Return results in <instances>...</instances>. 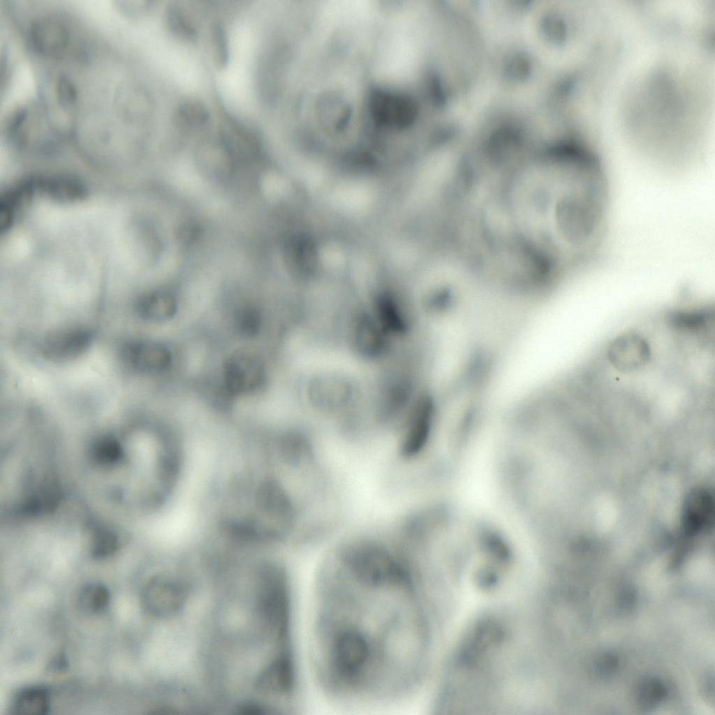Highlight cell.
<instances>
[{
    "label": "cell",
    "mask_w": 715,
    "mask_h": 715,
    "mask_svg": "<svg viewBox=\"0 0 715 715\" xmlns=\"http://www.w3.org/2000/svg\"><path fill=\"white\" fill-rule=\"evenodd\" d=\"M324 680L344 694L390 695L413 676L425 637L408 573L388 550L364 545L325 570L318 607Z\"/></svg>",
    "instance_id": "6da1fadb"
},
{
    "label": "cell",
    "mask_w": 715,
    "mask_h": 715,
    "mask_svg": "<svg viewBox=\"0 0 715 715\" xmlns=\"http://www.w3.org/2000/svg\"><path fill=\"white\" fill-rule=\"evenodd\" d=\"M43 107L28 103L11 112L5 126L6 136L20 147H52L60 131Z\"/></svg>",
    "instance_id": "7a4b0ae2"
},
{
    "label": "cell",
    "mask_w": 715,
    "mask_h": 715,
    "mask_svg": "<svg viewBox=\"0 0 715 715\" xmlns=\"http://www.w3.org/2000/svg\"><path fill=\"white\" fill-rule=\"evenodd\" d=\"M71 26L62 16L42 14L31 22L28 41L38 56L50 59H62L71 55L74 42Z\"/></svg>",
    "instance_id": "3957f363"
},
{
    "label": "cell",
    "mask_w": 715,
    "mask_h": 715,
    "mask_svg": "<svg viewBox=\"0 0 715 715\" xmlns=\"http://www.w3.org/2000/svg\"><path fill=\"white\" fill-rule=\"evenodd\" d=\"M226 390L233 395H244L258 390L265 382L263 363L253 355L237 352L230 355L223 367Z\"/></svg>",
    "instance_id": "277c9868"
},
{
    "label": "cell",
    "mask_w": 715,
    "mask_h": 715,
    "mask_svg": "<svg viewBox=\"0 0 715 715\" xmlns=\"http://www.w3.org/2000/svg\"><path fill=\"white\" fill-rule=\"evenodd\" d=\"M186 598V591L182 584L163 577L150 580L142 594L146 610L158 617H169L179 613Z\"/></svg>",
    "instance_id": "5b68a950"
},
{
    "label": "cell",
    "mask_w": 715,
    "mask_h": 715,
    "mask_svg": "<svg viewBox=\"0 0 715 715\" xmlns=\"http://www.w3.org/2000/svg\"><path fill=\"white\" fill-rule=\"evenodd\" d=\"M434 404L431 397L423 395L410 415L400 443V454L405 458L417 455L429 436L434 418Z\"/></svg>",
    "instance_id": "8992f818"
},
{
    "label": "cell",
    "mask_w": 715,
    "mask_h": 715,
    "mask_svg": "<svg viewBox=\"0 0 715 715\" xmlns=\"http://www.w3.org/2000/svg\"><path fill=\"white\" fill-rule=\"evenodd\" d=\"M121 354L129 368L141 373H161L168 369L172 362L169 349L154 342H128L122 347Z\"/></svg>",
    "instance_id": "52a82bcc"
},
{
    "label": "cell",
    "mask_w": 715,
    "mask_h": 715,
    "mask_svg": "<svg viewBox=\"0 0 715 715\" xmlns=\"http://www.w3.org/2000/svg\"><path fill=\"white\" fill-rule=\"evenodd\" d=\"M93 340L91 332L83 327H71L55 332L42 344L44 356L53 361H66L84 353Z\"/></svg>",
    "instance_id": "ba28073f"
},
{
    "label": "cell",
    "mask_w": 715,
    "mask_h": 715,
    "mask_svg": "<svg viewBox=\"0 0 715 715\" xmlns=\"http://www.w3.org/2000/svg\"><path fill=\"white\" fill-rule=\"evenodd\" d=\"M713 510V499L707 491H693L687 497L683 510L682 522L686 533L693 535L707 527Z\"/></svg>",
    "instance_id": "9c48e42d"
},
{
    "label": "cell",
    "mask_w": 715,
    "mask_h": 715,
    "mask_svg": "<svg viewBox=\"0 0 715 715\" xmlns=\"http://www.w3.org/2000/svg\"><path fill=\"white\" fill-rule=\"evenodd\" d=\"M139 316L147 320L159 322L171 318L177 311L174 296L164 291H156L142 296L136 305Z\"/></svg>",
    "instance_id": "30bf717a"
},
{
    "label": "cell",
    "mask_w": 715,
    "mask_h": 715,
    "mask_svg": "<svg viewBox=\"0 0 715 715\" xmlns=\"http://www.w3.org/2000/svg\"><path fill=\"white\" fill-rule=\"evenodd\" d=\"M50 709V694L40 686H30L18 690L11 701L13 713L23 715H42Z\"/></svg>",
    "instance_id": "8fae6325"
},
{
    "label": "cell",
    "mask_w": 715,
    "mask_h": 715,
    "mask_svg": "<svg viewBox=\"0 0 715 715\" xmlns=\"http://www.w3.org/2000/svg\"><path fill=\"white\" fill-rule=\"evenodd\" d=\"M168 28L179 39L193 41L197 37V29L189 14L177 4L170 6L165 14Z\"/></svg>",
    "instance_id": "7c38bea8"
},
{
    "label": "cell",
    "mask_w": 715,
    "mask_h": 715,
    "mask_svg": "<svg viewBox=\"0 0 715 715\" xmlns=\"http://www.w3.org/2000/svg\"><path fill=\"white\" fill-rule=\"evenodd\" d=\"M108 589L103 584L91 582L85 584L78 595L80 609L86 613L96 614L103 611L110 602Z\"/></svg>",
    "instance_id": "4fadbf2b"
},
{
    "label": "cell",
    "mask_w": 715,
    "mask_h": 715,
    "mask_svg": "<svg viewBox=\"0 0 715 715\" xmlns=\"http://www.w3.org/2000/svg\"><path fill=\"white\" fill-rule=\"evenodd\" d=\"M50 95L53 96L55 107L63 113L73 110L79 98L78 91L73 80L66 74H60L53 82Z\"/></svg>",
    "instance_id": "5bb4252c"
},
{
    "label": "cell",
    "mask_w": 715,
    "mask_h": 715,
    "mask_svg": "<svg viewBox=\"0 0 715 715\" xmlns=\"http://www.w3.org/2000/svg\"><path fill=\"white\" fill-rule=\"evenodd\" d=\"M665 684L658 678L648 677L638 685L635 692L637 705L645 710L652 709L666 697Z\"/></svg>",
    "instance_id": "9a60e30c"
},
{
    "label": "cell",
    "mask_w": 715,
    "mask_h": 715,
    "mask_svg": "<svg viewBox=\"0 0 715 715\" xmlns=\"http://www.w3.org/2000/svg\"><path fill=\"white\" fill-rule=\"evenodd\" d=\"M209 114L204 105L196 101L182 103L176 112V120L185 128H200L208 121Z\"/></svg>",
    "instance_id": "2e32d148"
},
{
    "label": "cell",
    "mask_w": 715,
    "mask_h": 715,
    "mask_svg": "<svg viewBox=\"0 0 715 715\" xmlns=\"http://www.w3.org/2000/svg\"><path fill=\"white\" fill-rule=\"evenodd\" d=\"M211 48L215 65L224 67L228 59V48L226 32L223 28L216 24L211 32Z\"/></svg>",
    "instance_id": "e0dca14e"
},
{
    "label": "cell",
    "mask_w": 715,
    "mask_h": 715,
    "mask_svg": "<svg viewBox=\"0 0 715 715\" xmlns=\"http://www.w3.org/2000/svg\"><path fill=\"white\" fill-rule=\"evenodd\" d=\"M236 320L237 329L244 335L253 336L260 329V316L253 307H247L239 310Z\"/></svg>",
    "instance_id": "ac0fdd59"
},
{
    "label": "cell",
    "mask_w": 715,
    "mask_h": 715,
    "mask_svg": "<svg viewBox=\"0 0 715 715\" xmlns=\"http://www.w3.org/2000/svg\"><path fill=\"white\" fill-rule=\"evenodd\" d=\"M619 664V658L613 652L607 651L600 655L596 661L594 666L598 676L608 678L617 670Z\"/></svg>",
    "instance_id": "d6986e66"
},
{
    "label": "cell",
    "mask_w": 715,
    "mask_h": 715,
    "mask_svg": "<svg viewBox=\"0 0 715 715\" xmlns=\"http://www.w3.org/2000/svg\"><path fill=\"white\" fill-rule=\"evenodd\" d=\"M635 602V591L631 587H626L619 593L618 604L623 610H630Z\"/></svg>",
    "instance_id": "ffe728a7"
},
{
    "label": "cell",
    "mask_w": 715,
    "mask_h": 715,
    "mask_svg": "<svg viewBox=\"0 0 715 715\" xmlns=\"http://www.w3.org/2000/svg\"><path fill=\"white\" fill-rule=\"evenodd\" d=\"M704 693L709 698L714 699V678L708 677L704 683Z\"/></svg>",
    "instance_id": "44dd1931"
},
{
    "label": "cell",
    "mask_w": 715,
    "mask_h": 715,
    "mask_svg": "<svg viewBox=\"0 0 715 715\" xmlns=\"http://www.w3.org/2000/svg\"><path fill=\"white\" fill-rule=\"evenodd\" d=\"M384 8H385V4H384ZM383 15H384V10H383ZM382 25H383V21H382ZM381 29H382V26H381Z\"/></svg>",
    "instance_id": "7402d4cb"
}]
</instances>
